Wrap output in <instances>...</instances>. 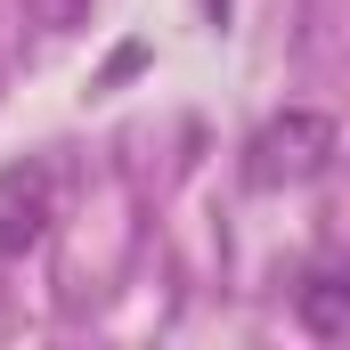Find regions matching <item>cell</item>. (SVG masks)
Wrapping results in <instances>:
<instances>
[{
	"instance_id": "obj_1",
	"label": "cell",
	"mask_w": 350,
	"mask_h": 350,
	"mask_svg": "<svg viewBox=\"0 0 350 350\" xmlns=\"http://www.w3.org/2000/svg\"><path fill=\"white\" fill-rule=\"evenodd\" d=\"M334 114H318V106H285V114H269L261 131H253V147H245V187H310V179H326L334 163Z\"/></svg>"
},
{
	"instance_id": "obj_2",
	"label": "cell",
	"mask_w": 350,
	"mask_h": 350,
	"mask_svg": "<svg viewBox=\"0 0 350 350\" xmlns=\"http://www.w3.org/2000/svg\"><path fill=\"white\" fill-rule=\"evenodd\" d=\"M49 220H57V179H49V163L41 155L0 163V261H25L49 237Z\"/></svg>"
},
{
	"instance_id": "obj_3",
	"label": "cell",
	"mask_w": 350,
	"mask_h": 350,
	"mask_svg": "<svg viewBox=\"0 0 350 350\" xmlns=\"http://www.w3.org/2000/svg\"><path fill=\"white\" fill-rule=\"evenodd\" d=\"M293 318H301L318 342H342L350 334V277L342 269H310L301 293H293Z\"/></svg>"
}]
</instances>
